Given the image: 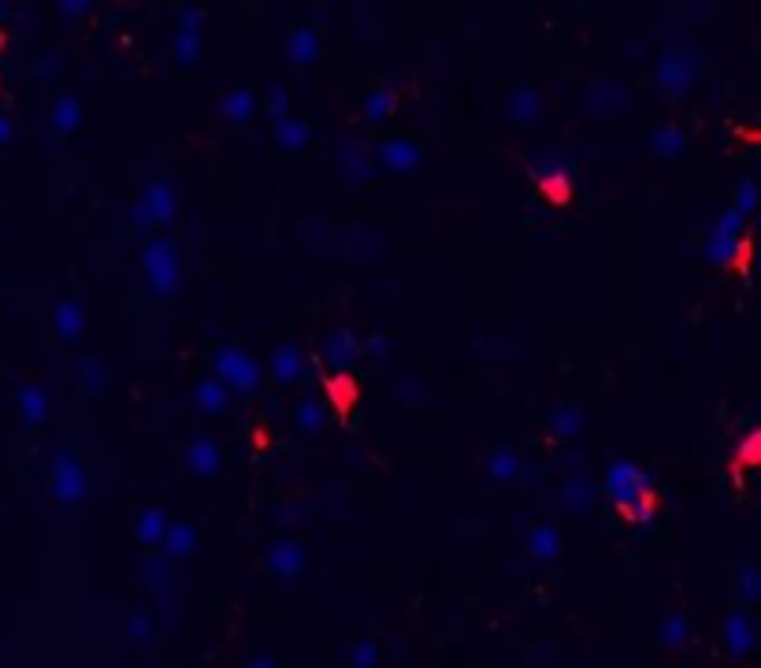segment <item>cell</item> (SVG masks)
<instances>
[{
	"label": "cell",
	"instance_id": "1",
	"mask_svg": "<svg viewBox=\"0 0 761 668\" xmlns=\"http://www.w3.org/2000/svg\"><path fill=\"white\" fill-rule=\"evenodd\" d=\"M542 186H547V193H550V197H554V193H558V197H565V179H561V175H547V179H542Z\"/></svg>",
	"mask_w": 761,
	"mask_h": 668
},
{
	"label": "cell",
	"instance_id": "2",
	"mask_svg": "<svg viewBox=\"0 0 761 668\" xmlns=\"http://www.w3.org/2000/svg\"><path fill=\"white\" fill-rule=\"evenodd\" d=\"M5 138H8V123H5V120H0V141H5Z\"/></svg>",
	"mask_w": 761,
	"mask_h": 668
}]
</instances>
